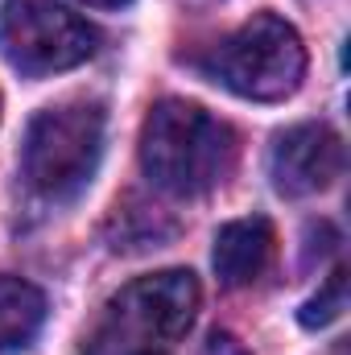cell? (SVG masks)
Listing matches in <instances>:
<instances>
[{
	"instance_id": "obj_1",
	"label": "cell",
	"mask_w": 351,
	"mask_h": 355,
	"mask_svg": "<svg viewBox=\"0 0 351 355\" xmlns=\"http://www.w3.org/2000/svg\"><path fill=\"white\" fill-rule=\"evenodd\" d=\"M236 132L186 99H162L141 128V166L153 186L178 198L215 190L232 174Z\"/></svg>"
},
{
	"instance_id": "obj_2",
	"label": "cell",
	"mask_w": 351,
	"mask_h": 355,
	"mask_svg": "<svg viewBox=\"0 0 351 355\" xmlns=\"http://www.w3.org/2000/svg\"><path fill=\"white\" fill-rule=\"evenodd\" d=\"M203 289L190 268H166L128 281L83 343V355H170L194 327Z\"/></svg>"
},
{
	"instance_id": "obj_3",
	"label": "cell",
	"mask_w": 351,
	"mask_h": 355,
	"mask_svg": "<svg viewBox=\"0 0 351 355\" xmlns=\"http://www.w3.org/2000/svg\"><path fill=\"white\" fill-rule=\"evenodd\" d=\"M103 128L108 116L91 99H71L37 112L29 120L25 149H21L29 186L54 202L83 194L103 157Z\"/></svg>"
},
{
	"instance_id": "obj_4",
	"label": "cell",
	"mask_w": 351,
	"mask_h": 355,
	"mask_svg": "<svg viewBox=\"0 0 351 355\" xmlns=\"http://www.w3.org/2000/svg\"><path fill=\"white\" fill-rule=\"evenodd\" d=\"M207 75L228 91H236L240 99H257V103L289 99L306 75L302 33L277 12H257L211 50Z\"/></svg>"
},
{
	"instance_id": "obj_5",
	"label": "cell",
	"mask_w": 351,
	"mask_h": 355,
	"mask_svg": "<svg viewBox=\"0 0 351 355\" xmlns=\"http://www.w3.org/2000/svg\"><path fill=\"white\" fill-rule=\"evenodd\" d=\"M0 50L21 75L42 79L87 62L99 50V33L58 0H8L0 12Z\"/></svg>"
},
{
	"instance_id": "obj_6",
	"label": "cell",
	"mask_w": 351,
	"mask_h": 355,
	"mask_svg": "<svg viewBox=\"0 0 351 355\" xmlns=\"http://www.w3.org/2000/svg\"><path fill=\"white\" fill-rule=\"evenodd\" d=\"M343 174V141L331 124L306 120L285 128L273 141L268 153V178L285 198H306L327 190L335 178Z\"/></svg>"
},
{
	"instance_id": "obj_7",
	"label": "cell",
	"mask_w": 351,
	"mask_h": 355,
	"mask_svg": "<svg viewBox=\"0 0 351 355\" xmlns=\"http://www.w3.org/2000/svg\"><path fill=\"white\" fill-rule=\"evenodd\" d=\"M273 248H277V236H273V223L252 215V219H232L219 227L215 236V272L228 289H244L252 281H261L268 261H273Z\"/></svg>"
},
{
	"instance_id": "obj_8",
	"label": "cell",
	"mask_w": 351,
	"mask_h": 355,
	"mask_svg": "<svg viewBox=\"0 0 351 355\" xmlns=\"http://www.w3.org/2000/svg\"><path fill=\"white\" fill-rule=\"evenodd\" d=\"M42 322H46V293L25 277L0 272V352L29 347Z\"/></svg>"
},
{
	"instance_id": "obj_9",
	"label": "cell",
	"mask_w": 351,
	"mask_h": 355,
	"mask_svg": "<svg viewBox=\"0 0 351 355\" xmlns=\"http://www.w3.org/2000/svg\"><path fill=\"white\" fill-rule=\"evenodd\" d=\"M343 310H348V268L339 265L327 277V285L298 310V322H302L306 331H323V327H331Z\"/></svg>"
},
{
	"instance_id": "obj_10",
	"label": "cell",
	"mask_w": 351,
	"mask_h": 355,
	"mask_svg": "<svg viewBox=\"0 0 351 355\" xmlns=\"http://www.w3.org/2000/svg\"><path fill=\"white\" fill-rule=\"evenodd\" d=\"M203 355H248V352H244V343H240L236 335H228V331H215V335L207 339Z\"/></svg>"
},
{
	"instance_id": "obj_11",
	"label": "cell",
	"mask_w": 351,
	"mask_h": 355,
	"mask_svg": "<svg viewBox=\"0 0 351 355\" xmlns=\"http://www.w3.org/2000/svg\"><path fill=\"white\" fill-rule=\"evenodd\" d=\"M91 8H124V4H132V0H83Z\"/></svg>"
},
{
	"instance_id": "obj_12",
	"label": "cell",
	"mask_w": 351,
	"mask_h": 355,
	"mask_svg": "<svg viewBox=\"0 0 351 355\" xmlns=\"http://www.w3.org/2000/svg\"><path fill=\"white\" fill-rule=\"evenodd\" d=\"M0 107H4V99H0Z\"/></svg>"
}]
</instances>
